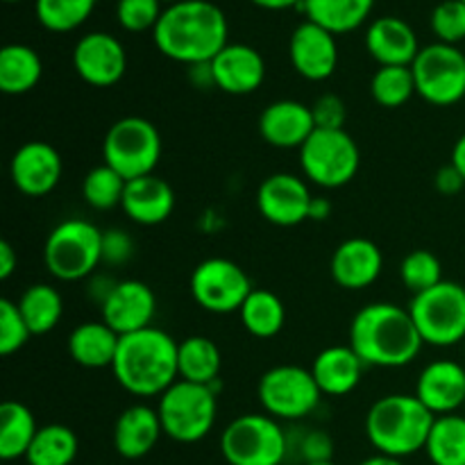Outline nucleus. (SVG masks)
<instances>
[{"mask_svg": "<svg viewBox=\"0 0 465 465\" xmlns=\"http://www.w3.org/2000/svg\"><path fill=\"white\" fill-rule=\"evenodd\" d=\"M227 35V18L218 5L209 0H180L163 7L153 41L163 57L195 66L212 62L230 44Z\"/></svg>", "mask_w": 465, "mask_h": 465, "instance_id": "obj_1", "label": "nucleus"}, {"mask_svg": "<svg viewBox=\"0 0 465 465\" xmlns=\"http://www.w3.org/2000/svg\"><path fill=\"white\" fill-rule=\"evenodd\" d=\"M350 345L366 368H402L416 361L425 341L418 334L409 309L393 302H372L354 316Z\"/></svg>", "mask_w": 465, "mask_h": 465, "instance_id": "obj_2", "label": "nucleus"}, {"mask_svg": "<svg viewBox=\"0 0 465 465\" xmlns=\"http://www.w3.org/2000/svg\"><path fill=\"white\" fill-rule=\"evenodd\" d=\"M180 341L159 327L121 336L112 372L121 389L136 398H162L177 380Z\"/></svg>", "mask_w": 465, "mask_h": 465, "instance_id": "obj_3", "label": "nucleus"}, {"mask_svg": "<svg viewBox=\"0 0 465 465\" xmlns=\"http://www.w3.org/2000/svg\"><path fill=\"white\" fill-rule=\"evenodd\" d=\"M436 416L416 395H386L366 416V434L377 454L404 459L425 450Z\"/></svg>", "mask_w": 465, "mask_h": 465, "instance_id": "obj_4", "label": "nucleus"}, {"mask_svg": "<svg viewBox=\"0 0 465 465\" xmlns=\"http://www.w3.org/2000/svg\"><path fill=\"white\" fill-rule=\"evenodd\" d=\"M157 411L162 418L163 436L182 445L200 443L212 434L213 425H216V386L191 384V381L177 380L159 398Z\"/></svg>", "mask_w": 465, "mask_h": 465, "instance_id": "obj_5", "label": "nucleus"}, {"mask_svg": "<svg viewBox=\"0 0 465 465\" xmlns=\"http://www.w3.org/2000/svg\"><path fill=\"white\" fill-rule=\"evenodd\" d=\"M103 234L84 218L59 223L44 245V263L50 275L59 282L86 280L103 263Z\"/></svg>", "mask_w": 465, "mask_h": 465, "instance_id": "obj_6", "label": "nucleus"}, {"mask_svg": "<svg viewBox=\"0 0 465 465\" xmlns=\"http://www.w3.org/2000/svg\"><path fill=\"white\" fill-rule=\"evenodd\" d=\"M162 134L148 118L125 116L104 134L103 162L130 182L153 175L162 159Z\"/></svg>", "mask_w": 465, "mask_h": 465, "instance_id": "obj_7", "label": "nucleus"}, {"mask_svg": "<svg viewBox=\"0 0 465 465\" xmlns=\"http://www.w3.org/2000/svg\"><path fill=\"white\" fill-rule=\"evenodd\" d=\"M409 313L425 345L452 348L465 341V286L459 282L443 280L413 295Z\"/></svg>", "mask_w": 465, "mask_h": 465, "instance_id": "obj_8", "label": "nucleus"}, {"mask_svg": "<svg viewBox=\"0 0 465 465\" xmlns=\"http://www.w3.org/2000/svg\"><path fill=\"white\" fill-rule=\"evenodd\" d=\"M221 452L230 465H282L289 439L268 413H243L223 430Z\"/></svg>", "mask_w": 465, "mask_h": 465, "instance_id": "obj_9", "label": "nucleus"}, {"mask_svg": "<svg viewBox=\"0 0 465 465\" xmlns=\"http://www.w3.org/2000/svg\"><path fill=\"white\" fill-rule=\"evenodd\" d=\"M304 177L321 189H341L357 177L361 153L345 130H316L300 148Z\"/></svg>", "mask_w": 465, "mask_h": 465, "instance_id": "obj_10", "label": "nucleus"}, {"mask_svg": "<svg viewBox=\"0 0 465 465\" xmlns=\"http://www.w3.org/2000/svg\"><path fill=\"white\" fill-rule=\"evenodd\" d=\"M416 94L434 107H452L465 98V54L457 45L430 44L411 64Z\"/></svg>", "mask_w": 465, "mask_h": 465, "instance_id": "obj_11", "label": "nucleus"}, {"mask_svg": "<svg viewBox=\"0 0 465 465\" xmlns=\"http://www.w3.org/2000/svg\"><path fill=\"white\" fill-rule=\"evenodd\" d=\"M263 411L275 420H302L322 398L313 372L302 366H275L266 371L257 386Z\"/></svg>", "mask_w": 465, "mask_h": 465, "instance_id": "obj_12", "label": "nucleus"}, {"mask_svg": "<svg viewBox=\"0 0 465 465\" xmlns=\"http://www.w3.org/2000/svg\"><path fill=\"white\" fill-rule=\"evenodd\" d=\"M252 291L248 272L232 259H204L191 272V295L209 313L241 312Z\"/></svg>", "mask_w": 465, "mask_h": 465, "instance_id": "obj_13", "label": "nucleus"}, {"mask_svg": "<svg viewBox=\"0 0 465 465\" xmlns=\"http://www.w3.org/2000/svg\"><path fill=\"white\" fill-rule=\"evenodd\" d=\"M312 200L307 182L291 173L268 175L257 191L259 213L277 227H293L309 221Z\"/></svg>", "mask_w": 465, "mask_h": 465, "instance_id": "obj_14", "label": "nucleus"}, {"mask_svg": "<svg viewBox=\"0 0 465 465\" xmlns=\"http://www.w3.org/2000/svg\"><path fill=\"white\" fill-rule=\"evenodd\" d=\"M73 66L86 84L104 89L123 80L127 71V53L116 36L91 32L75 44Z\"/></svg>", "mask_w": 465, "mask_h": 465, "instance_id": "obj_15", "label": "nucleus"}, {"mask_svg": "<svg viewBox=\"0 0 465 465\" xmlns=\"http://www.w3.org/2000/svg\"><path fill=\"white\" fill-rule=\"evenodd\" d=\"M100 312L103 322H107L116 334H134L153 325L157 298L145 282L123 280L116 282L100 302Z\"/></svg>", "mask_w": 465, "mask_h": 465, "instance_id": "obj_16", "label": "nucleus"}, {"mask_svg": "<svg viewBox=\"0 0 465 465\" xmlns=\"http://www.w3.org/2000/svg\"><path fill=\"white\" fill-rule=\"evenodd\" d=\"M289 57L298 75L309 82H322L339 66L336 35L312 21L300 23L289 41Z\"/></svg>", "mask_w": 465, "mask_h": 465, "instance_id": "obj_17", "label": "nucleus"}, {"mask_svg": "<svg viewBox=\"0 0 465 465\" xmlns=\"http://www.w3.org/2000/svg\"><path fill=\"white\" fill-rule=\"evenodd\" d=\"M64 173L62 154L45 141H27L14 153L9 175L14 186L30 198L48 195Z\"/></svg>", "mask_w": 465, "mask_h": 465, "instance_id": "obj_18", "label": "nucleus"}, {"mask_svg": "<svg viewBox=\"0 0 465 465\" xmlns=\"http://www.w3.org/2000/svg\"><path fill=\"white\" fill-rule=\"evenodd\" d=\"M209 66L216 89L230 95L254 94L266 80V62L262 53L248 44H227Z\"/></svg>", "mask_w": 465, "mask_h": 465, "instance_id": "obj_19", "label": "nucleus"}, {"mask_svg": "<svg viewBox=\"0 0 465 465\" xmlns=\"http://www.w3.org/2000/svg\"><path fill=\"white\" fill-rule=\"evenodd\" d=\"M416 398L439 416H450L465 407V363L439 359L422 368L416 381Z\"/></svg>", "mask_w": 465, "mask_h": 465, "instance_id": "obj_20", "label": "nucleus"}, {"mask_svg": "<svg viewBox=\"0 0 465 465\" xmlns=\"http://www.w3.org/2000/svg\"><path fill=\"white\" fill-rule=\"evenodd\" d=\"M316 132L312 107L300 100H275L259 116V134L272 148H302Z\"/></svg>", "mask_w": 465, "mask_h": 465, "instance_id": "obj_21", "label": "nucleus"}, {"mask_svg": "<svg viewBox=\"0 0 465 465\" xmlns=\"http://www.w3.org/2000/svg\"><path fill=\"white\" fill-rule=\"evenodd\" d=\"M384 268V254L372 241L354 236L343 241L331 257V277L341 289L361 291L375 284Z\"/></svg>", "mask_w": 465, "mask_h": 465, "instance_id": "obj_22", "label": "nucleus"}, {"mask_svg": "<svg viewBox=\"0 0 465 465\" xmlns=\"http://www.w3.org/2000/svg\"><path fill=\"white\" fill-rule=\"evenodd\" d=\"M366 48L380 66H411L420 53V44L407 21L381 16L368 25Z\"/></svg>", "mask_w": 465, "mask_h": 465, "instance_id": "obj_23", "label": "nucleus"}, {"mask_svg": "<svg viewBox=\"0 0 465 465\" xmlns=\"http://www.w3.org/2000/svg\"><path fill=\"white\" fill-rule=\"evenodd\" d=\"M162 436L163 427L157 409L148 404H132L118 416L114 425V448L118 457L127 461H139L153 452Z\"/></svg>", "mask_w": 465, "mask_h": 465, "instance_id": "obj_24", "label": "nucleus"}, {"mask_svg": "<svg viewBox=\"0 0 465 465\" xmlns=\"http://www.w3.org/2000/svg\"><path fill=\"white\" fill-rule=\"evenodd\" d=\"M123 212L136 225H162L175 209V191L163 177L145 175L130 180L123 195Z\"/></svg>", "mask_w": 465, "mask_h": 465, "instance_id": "obj_25", "label": "nucleus"}, {"mask_svg": "<svg viewBox=\"0 0 465 465\" xmlns=\"http://www.w3.org/2000/svg\"><path fill=\"white\" fill-rule=\"evenodd\" d=\"M363 371H366V363L354 352L352 345H330L312 363L318 389L322 391V395H331V398H343L352 393L361 381Z\"/></svg>", "mask_w": 465, "mask_h": 465, "instance_id": "obj_26", "label": "nucleus"}, {"mask_svg": "<svg viewBox=\"0 0 465 465\" xmlns=\"http://www.w3.org/2000/svg\"><path fill=\"white\" fill-rule=\"evenodd\" d=\"M118 343H121V334H116L107 322H82L68 336V354L77 366L100 371V368L114 366Z\"/></svg>", "mask_w": 465, "mask_h": 465, "instance_id": "obj_27", "label": "nucleus"}, {"mask_svg": "<svg viewBox=\"0 0 465 465\" xmlns=\"http://www.w3.org/2000/svg\"><path fill=\"white\" fill-rule=\"evenodd\" d=\"M300 7L307 14V21L331 35H348L368 21L375 0H302Z\"/></svg>", "mask_w": 465, "mask_h": 465, "instance_id": "obj_28", "label": "nucleus"}, {"mask_svg": "<svg viewBox=\"0 0 465 465\" xmlns=\"http://www.w3.org/2000/svg\"><path fill=\"white\" fill-rule=\"evenodd\" d=\"M223 368V354L207 336H189L177 348V371L180 380L191 384L216 386Z\"/></svg>", "mask_w": 465, "mask_h": 465, "instance_id": "obj_29", "label": "nucleus"}, {"mask_svg": "<svg viewBox=\"0 0 465 465\" xmlns=\"http://www.w3.org/2000/svg\"><path fill=\"white\" fill-rule=\"evenodd\" d=\"M44 75V62L30 45L9 44L0 50V91L23 95L35 89Z\"/></svg>", "mask_w": 465, "mask_h": 465, "instance_id": "obj_30", "label": "nucleus"}, {"mask_svg": "<svg viewBox=\"0 0 465 465\" xmlns=\"http://www.w3.org/2000/svg\"><path fill=\"white\" fill-rule=\"evenodd\" d=\"M36 431H39L36 418L25 404L16 400L3 402L0 407V459L3 461L25 459Z\"/></svg>", "mask_w": 465, "mask_h": 465, "instance_id": "obj_31", "label": "nucleus"}, {"mask_svg": "<svg viewBox=\"0 0 465 465\" xmlns=\"http://www.w3.org/2000/svg\"><path fill=\"white\" fill-rule=\"evenodd\" d=\"M18 312L30 327L32 336H44L59 325L64 313V300L50 284H32L18 298Z\"/></svg>", "mask_w": 465, "mask_h": 465, "instance_id": "obj_32", "label": "nucleus"}, {"mask_svg": "<svg viewBox=\"0 0 465 465\" xmlns=\"http://www.w3.org/2000/svg\"><path fill=\"white\" fill-rule=\"evenodd\" d=\"M241 322L254 339H272L286 322L284 302L272 291L254 289L239 312Z\"/></svg>", "mask_w": 465, "mask_h": 465, "instance_id": "obj_33", "label": "nucleus"}, {"mask_svg": "<svg viewBox=\"0 0 465 465\" xmlns=\"http://www.w3.org/2000/svg\"><path fill=\"white\" fill-rule=\"evenodd\" d=\"M77 436L66 425L39 427L30 450L25 454L27 465H71L77 459Z\"/></svg>", "mask_w": 465, "mask_h": 465, "instance_id": "obj_34", "label": "nucleus"}, {"mask_svg": "<svg viewBox=\"0 0 465 465\" xmlns=\"http://www.w3.org/2000/svg\"><path fill=\"white\" fill-rule=\"evenodd\" d=\"M425 452L434 465H465V416L436 418Z\"/></svg>", "mask_w": 465, "mask_h": 465, "instance_id": "obj_35", "label": "nucleus"}, {"mask_svg": "<svg viewBox=\"0 0 465 465\" xmlns=\"http://www.w3.org/2000/svg\"><path fill=\"white\" fill-rule=\"evenodd\" d=\"M98 0H36L35 12L41 25L54 35L73 32L94 14Z\"/></svg>", "mask_w": 465, "mask_h": 465, "instance_id": "obj_36", "label": "nucleus"}, {"mask_svg": "<svg viewBox=\"0 0 465 465\" xmlns=\"http://www.w3.org/2000/svg\"><path fill=\"white\" fill-rule=\"evenodd\" d=\"M371 94L377 104L398 109L416 94V77L411 66H380L371 80Z\"/></svg>", "mask_w": 465, "mask_h": 465, "instance_id": "obj_37", "label": "nucleus"}, {"mask_svg": "<svg viewBox=\"0 0 465 465\" xmlns=\"http://www.w3.org/2000/svg\"><path fill=\"white\" fill-rule=\"evenodd\" d=\"M125 186V177L118 175L107 163H103V166H95L86 173L84 182H82V198L89 207L107 212V209L121 207Z\"/></svg>", "mask_w": 465, "mask_h": 465, "instance_id": "obj_38", "label": "nucleus"}, {"mask_svg": "<svg viewBox=\"0 0 465 465\" xmlns=\"http://www.w3.org/2000/svg\"><path fill=\"white\" fill-rule=\"evenodd\" d=\"M400 280L413 295L434 289L443 282V266L431 250H413L402 259Z\"/></svg>", "mask_w": 465, "mask_h": 465, "instance_id": "obj_39", "label": "nucleus"}, {"mask_svg": "<svg viewBox=\"0 0 465 465\" xmlns=\"http://www.w3.org/2000/svg\"><path fill=\"white\" fill-rule=\"evenodd\" d=\"M30 336L32 331L18 312V304L9 298L0 300V354L12 357L30 341Z\"/></svg>", "mask_w": 465, "mask_h": 465, "instance_id": "obj_40", "label": "nucleus"}, {"mask_svg": "<svg viewBox=\"0 0 465 465\" xmlns=\"http://www.w3.org/2000/svg\"><path fill=\"white\" fill-rule=\"evenodd\" d=\"M162 5V0H118V25L127 32L154 30L163 14Z\"/></svg>", "mask_w": 465, "mask_h": 465, "instance_id": "obj_41", "label": "nucleus"}, {"mask_svg": "<svg viewBox=\"0 0 465 465\" xmlns=\"http://www.w3.org/2000/svg\"><path fill=\"white\" fill-rule=\"evenodd\" d=\"M431 32L440 44L457 45L465 39V3L461 0H443L431 12Z\"/></svg>", "mask_w": 465, "mask_h": 465, "instance_id": "obj_42", "label": "nucleus"}, {"mask_svg": "<svg viewBox=\"0 0 465 465\" xmlns=\"http://www.w3.org/2000/svg\"><path fill=\"white\" fill-rule=\"evenodd\" d=\"M312 114L316 121V130H345L348 107H345L343 98H339L336 94H322L312 104Z\"/></svg>", "mask_w": 465, "mask_h": 465, "instance_id": "obj_43", "label": "nucleus"}, {"mask_svg": "<svg viewBox=\"0 0 465 465\" xmlns=\"http://www.w3.org/2000/svg\"><path fill=\"white\" fill-rule=\"evenodd\" d=\"M132 257V239L123 230H109L103 234V262L118 266Z\"/></svg>", "mask_w": 465, "mask_h": 465, "instance_id": "obj_44", "label": "nucleus"}, {"mask_svg": "<svg viewBox=\"0 0 465 465\" xmlns=\"http://www.w3.org/2000/svg\"><path fill=\"white\" fill-rule=\"evenodd\" d=\"M334 454V443L325 431H312L302 443V459L304 463H321L331 461Z\"/></svg>", "mask_w": 465, "mask_h": 465, "instance_id": "obj_45", "label": "nucleus"}, {"mask_svg": "<svg viewBox=\"0 0 465 465\" xmlns=\"http://www.w3.org/2000/svg\"><path fill=\"white\" fill-rule=\"evenodd\" d=\"M434 186H436V191H439V193L457 195L459 191H461L465 186V180H463L461 173L454 168V163L450 162L448 166L439 168V173H436V177H434Z\"/></svg>", "mask_w": 465, "mask_h": 465, "instance_id": "obj_46", "label": "nucleus"}, {"mask_svg": "<svg viewBox=\"0 0 465 465\" xmlns=\"http://www.w3.org/2000/svg\"><path fill=\"white\" fill-rule=\"evenodd\" d=\"M16 252H14L12 243L9 241H0V280H9L12 272L16 271Z\"/></svg>", "mask_w": 465, "mask_h": 465, "instance_id": "obj_47", "label": "nucleus"}, {"mask_svg": "<svg viewBox=\"0 0 465 465\" xmlns=\"http://www.w3.org/2000/svg\"><path fill=\"white\" fill-rule=\"evenodd\" d=\"M191 80H193L195 86H203V89H212L213 84V75H212V66L207 64H195L191 66Z\"/></svg>", "mask_w": 465, "mask_h": 465, "instance_id": "obj_48", "label": "nucleus"}, {"mask_svg": "<svg viewBox=\"0 0 465 465\" xmlns=\"http://www.w3.org/2000/svg\"><path fill=\"white\" fill-rule=\"evenodd\" d=\"M330 213H331L330 200H327V198H316V195H313L312 209H309V221H316V223L327 221V218H330Z\"/></svg>", "mask_w": 465, "mask_h": 465, "instance_id": "obj_49", "label": "nucleus"}, {"mask_svg": "<svg viewBox=\"0 0 465 465\" xmlns=\"http://www.w3.org/2000/svg\"><path fill=\"white\" fill-rule=\"evenodd\" d=\"M452 163H454V168H457V171L461 173L463 180H465V132H463L461 136H459L457 143H454Z\"/></svg>", "mask_w": 465, "mask_h": 465, "instance_id": "obj_50", "label": "nucleus"}, {"mask_svg": "<svg viewBox=\"0 0 465 465\" xmlns=\"http://www.w3.org/2000/svg\"><path fill=\"white\" fill-rule=\"evenodd\" d=\"M257 7L262 9H272V12H280V9H289L293 5H302V0H250Z\"/></svg>", "mask_w": 465, "mask_h": 465, "instance_id": "obj_51", "label": "nucleus"}, {"mask_svg": "<svg viewBox=\"0 0 465 465\" xmlns=\"http://www.w3.org/2000/svg\"><path fill=\"white\" fill-rule=\"evenodd\" d=\"M359 465H404V461L402 459L389 457V454H375V457L366 459V461H361Z\"/></svg>", "mask_w": 465, "mask_h": 465, "instance_id": "obj_52", "label": "nucleus"}, {"mask_svg": "<svg viewBox=\"0 0 465 465\" xmlns=\"http://www.w3.org/2000/svg\"><path fill=\"white\" fill-rule=\"evenodd\" d=\"M304 465H336L334 461H321V463H304Z\"/></svg>", "mask_w": 465, "mask_h": 465, "instance_id": "obj_53", "label": "nucleus"}, {"mask_svg": "<svg viewBox=\"0 0 465 465\" xmlns=\"http://www.w3.org/2000/svg\"><path fill=\"white\" fill-rule=\"evenodd\" d=\"M163 5H173V3H180V0H162Z\"/></svg>", "mask_w": 465, "mask_h": 465, "instance_id": "obj_54", "label": "nucleus"}, {"mask_svg": "<svg viewBox=\"0 0 465 465\" xmlns=\"http://www.w3.org/2000/svg\"><path fill=\"white\" fill-rule=\"evenodd\" d=\"M5 3H21V0H5Z\"/></svg>", "mask_w": 465, "mask_h": 465, "instance_id": "obj_55", "label": "nucleus"}, {"mask_svg": "<svg viewBox=\"0 0 465 465\" xmlns=\"http://www.w3.org/2000/svg\"><path fill=\"white\" fill-rule=\"evenodd\" d=\"M461 3H465V0H461Z\"/></svg>", "mask_w": 465, "mask_h": 465, "instance_id": "obj_56", "label": "nucleus"}, {"mask_svg": "<svg viewBox=\"0 0 465 465\" xmlns=\"http://www.w3.org/2000/svg\"><path fill=\"white\" fill-rule=\"evenodd\" d=\"M463 409H465V407H463Z\"/></svg>", "mask_w": 465, "mask_h": 465, "instance_id": "obj_57", "label": "nucleus"}]
</instances>
